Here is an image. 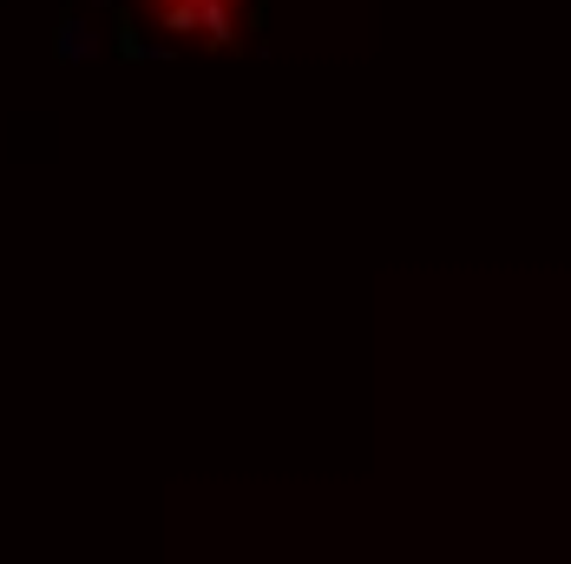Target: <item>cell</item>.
I'll list each match as a JSON object with an SVG mask.
<instances>
[{"mask_svg":"<svg viewBox=\"0 0 571 564\" xmlns=\"http://www.w3.org/2000/svg\"><path fill=\"white\" fill-rule=\"evenodd\" d=\"M92 53H99V33H92L86 20H67V27H60V60L79 67V60H92Z\"/></svg>","mask_w":571,"mask_h":564,"instance_id":"obj_1","label":"cell"}]
</instances>
